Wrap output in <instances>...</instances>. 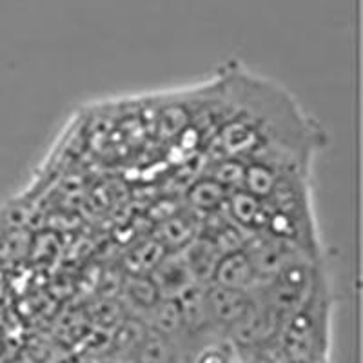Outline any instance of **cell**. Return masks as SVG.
<instances>
[{
  "instance_id": "cell-3",
  "label": "cell",
  "mask_w": 363,
  "mask_h": 363,
  "mask_svg": "<svg viewBox=\"0 0 363 363\" xmlns=\"http://www.w3.org/2000/svg\"><path fill=\"white\" fill-rule=\"evenodd\" d=\"M149 311L153 314L155 333L169 336L173 335V333H177V330L184 325L180 301H178L177 298H164L162 301L158 300Z\"/></svg>"
},
{
  "instance_id": "cell-1",
  "label": "cell",
  "mask_w": 363,
  "mask_h": 363,
  "mask_svg": "<svg viewBox=\"0 0 363 363\" xmlns=\"http://www.w3.org/2000/svg\"><path fill=\"white\" fill-rule=\"evenodd\" d=\"M206 301L209 320L231 327L238 323L252 306L247 291L229 289L216 284L209 291H206Z\"/></svg>"
},
{
  "instance_id": "cell-6",
  "label": "cell",
  "mask_w": 363,
  "mask_h": 363,
  "mask_svg": "<svg viewBox=\"0 0 363 363\" xmlns=\"http://www.w3.org/2000/svg\"><path fill=\"white\" fill-rule=\"evenodd\" d=\"M199 363H229V359H227V356L222 351L213 349V351L202 352L199 358Z\"/></svg>"
},
{
  "instance_id": "cell-4",
  "label": "cell",
  "mask_w": 363,
  "mask_h": 363,
  "mask_svg": "<svg viewBox=\"0 0 363 363\" xmlns=\"http://www.w3.org/2000/svg\"><path fill=\"white\" fill-rule=\"evenodd\" d=\"M189 200L196 209L215 211L220 203L227 200V189L215 178H207V180L194 184L193 189L189 191Z\"/></svg>"
},
{
  "instance_id": "cell-2",
  "label": "cell",
  "mask_w": 363,
  "mask_h": 363,
  "mask_svg": "<svg viewBox=\"0 0 363 363\" xmlns=\"http://www.w3.org/2000/svg\"><path fill=\"white\" fill-rule=\"evenodd\" d=\"M258 280L260 277L256 274L249 256L240 249L220 256L215 274H213V284L238 291L252 289L256 287L255 284H258Z\"/></svg>"
},
{
  "instance_id": "cell-5",
  "label": "cell",
  "mask_w": 363,
  "mask_h": 363,
  "mask_svg": "<svg viewBox=\"0 0 363 363\" xmlns=\"http://www.w3.org/2000/svg\"><path fill=\"white\" fill-rule=\"evenodd\" d=\"M171 349L160 333H151L144 336L138 345V363H169Z\"/></svg>"
}]
</instances>
